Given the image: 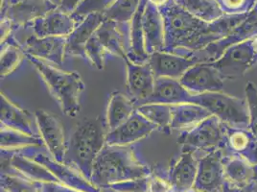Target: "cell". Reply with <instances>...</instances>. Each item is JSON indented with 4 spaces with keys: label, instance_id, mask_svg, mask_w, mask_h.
Instances as JSON below:
<instances>
[{
    "label": "cell",
    "instance_id": "obj_42",
    "mask_svg": "<svg viewBox=\"0 0 257 192\" xmlns=\"http://www.w3.org/2000/svg\"><path fill=\"white\" fill-rule=\"evenodd\" d=\"M39 184V192H81L61 182H43Z\"/></svg>",
    "mask_w": 257,
    "mask_h": 192
},
{
    "label": "cell",
    "instance_id": "obj_22",
    "mask_svg": "<svg viewBox=\"0 0 257 192\" xmlns=\"http://www.w3.org/2000/svg\"><path fill=\"white\" fill-rule=\"evenodd\" d=\"M142 25L147 53L150 55L157 51H163L165 45L163 18L160 9L149 3L148 0L142 17Z\"/></svg>",
    "mask_w": 257,
    "mask_h": 192
},
{
    "label": "cell",
    "instance_id": "obj_40",
    "mask_svg": "<svg viewBox=\"0 0 257 192\" xmlns=\"http://www.w3.org/2000/svg\"><path fill=\"white\" fill-rule=\"evenodd\" d=\"M150 176L118 182V183L112 184L110 186H107L106 188L101 189V191L108 190V191L112 192H148V184H149Z\"/></svg>",
    "mask_w": 257,
    "mask_h": 192
},
{
    "label": "cell",
    "instance_id": "obj_4",
    "mask_svg": "<svg viewBox=\"0 0 257 192\" xmlns=\"http://www.w3.org/2000/svg\"><path fill=\"white\" fill-rule=\"evenodd\" d=\"M26 59L42 76L64 115L76 118L81 110L80 99L86 86L81 75L76 71L62 70L33 56L26 55Z\"/></svg>",
    "mask_w": 257,
    "mask_h": 192
},
{
    "label": "cell",
    "instance_id": "obj_27",
    "mask_svg": "<svg viewBox=\"0 0 257 192\" xmlns=\"http://www.w3.org/2000/svg\"><path fill=\"white\" fill-rule=\"evenodd\" d=\"M171 130L181 133L192 129L211 117L205 108L191 102L171 105Z\"/></svg>",
    "mask_w": 257,
    "mask_h": 192
},
{
    "label": "cell",
    "instance_id": "obj_32",
    "mask_svg": "<svg viewBox=\"0 0 257 192\" xmlns=\"http://www.w3.org/2000/svg\"><path fill=\"white\" fill-rule=\"evenodd\" d=\"M1 149L19 151L28 147H45L41 136H31L1 125Z\"/></svg>",
    "mask_w": 257,
    "mask_h": 192
},
{
    "label": "cell",
    "instance_id": "obj_30",
    "mask_svg": "<svg viewBox=\"0 0 257 192\" xmlns=\"http://www.w3.org/2000/svg\"><path fill=\"white\" fill-rule=\"evenodd\" d=\"M12 35L11 37L1 44L0 54V73L1 78H6L13 74L21 65L26 54L22 48V44Z\"/></svg>",
    "mask_w": 257,
    "mask_h": 192
},
{
    "label": "cell",
    "instance_id": "obj_25",
    "mask_svg": "<svg viewBox=\"0 0 257 192\" xmlns=\"http://www.w3.org/2000/svg\"><path fill=\"white\" fill-rule=\"evenodd\" d=\"M224 166L225 181L230 184L241 188L257 184V165L239 156L225 154Z\"/></svg>",
    "mask_w": 257,
    "mask_h": 192
},
{
    "label": "cell",
    "instance_id": "obj_38",
    "mask_svg": "<svg viewBox=\"0 0 257 192\" xmlns=\"http://www.w3.org/2000/svg\"><path fill=\"white\" fill-rule=\"evenodd\" d=\"M245 96L248 108V130L257 139V86L248 81L245 86Z\"/></svg>",
    "mask_w": 257,
    "mask_h": 192
},
{
    "label": "cell",
    "instance_id": "obj_31",
    "mask_svg": "<svg viewBox=\"0 0 257 192\" xmlns=\"http://www.w3.org/2000/svg\"><path fill=\"white\" fill-rule=\"evenodd\" d=\"M177 3L196 19L207 23L216 22L225 15L217 0H178Z\"/></svg>",
    "mask_w": 257,
    "mask_h": 192
},
{
    "label": "cell",
    "instance_id": "obj_11",
    "mask_svg": "<svg viewBox=\"0 0 257 192\" xmlns=\"http://www.w3.org/2000/svg\"><path fill=\"white\" fill-rule=\"evenodd\" d=\"M225 80V75L211 63L194 64L180 79L192 94L223 91Z\"/></svg>",
    "mask_w": 257,
    "mask_h": 192
},
{
    "label": "cell",
    "instance_id": "obj_50",
    "mask_svg": "<svg viewBox=\"0 0 257 192\" xmlns=\"http://www.w3.org/2000/svg\"><path fill=\"white\" fill-rule=\"evenodd\" d=\"M255 3H256V5H255V6H257V0H255Z\"/></svg>",
    "mask_w": 257,
    "mask_h": 192
},
{
    "label": "cell",
    "instance_id": "obj_34",
    "mask_svg": "<svg viewBox=\"0 0 257 192\" xmlns=\"http://www.w3.org/2000/svg\"><path fill=\"white\" fill-rule=\"evenodd\" d=\"M141 0H115L106 11L104 17L118 23H130L140 8Z\"/></svg>",
    "mask_w": 257,
    "mask_h": 192
},
{
    "label": "cell",
    "instance_id": "obj_35",
    "mask_svg": "<svg viewBox=\"0 0 257 192\" xmlns=\"http://www.w3.org/2000/svg\"><path fill=\"white\" fill-rule=\"evenodd\" d=\"M1 188L7 192H39V184L17 174L1 173Z\"/></svg>",
    "mask_w": 257,
    "mask_h": 192
},
{
    "label": "cell",
    "instance_id": "obj_1",
    "mask_svg": "<svg viewBox=\"0 0 257 192\" xmlns=\"http://www.w3.org/2000/svg\"><path fill=\"white\" fill-rule=\"evenodd\" d=\"M165 29L164 50L189 55L204 49L210 43L225 37L242 22L245 15H225L211 23L200 21L171 0L160 8Z\"/></svg>",
    "mask_w": 257,
    "mask_h": 192
},
{
    "label": "cell",
    "instance_id": "obj_26",
    "mask_svg": "<svg viewBox=\"0 0 257 192\" xmlns=\"http://www.w3.org/2000/svg\"><path fill=\"white\" fill-rule=\"evenodd\" d=\"M0 121L1 125L22 133L37 136L33 128L31 115L23 110L1 92L0 98Z\"/></svg>",
    "mask_w": 257,
    "mask_h": 192
},
{
    "label": "cell",
    "instance_id": "obj_14",
    "mask_svg": "<svg viewBox=\"0 0 257 192\" xmlns=\"http://www.w3.org/2000/svg\"><path fill=\"white\" fill-rule=\"evenodd\" d=\"M124 62L127 72V92L138 108L144 104L153 93L156 77L149 62L146 64H136L128 58L124 59Z\"/></svg>",
    "mask_w": 257,
    "mask_h": 192
},
{
    "label": "cell",
    "instance_id": "obj_46",
    "mask_svg": "<svg viewBox=\"0 0 257 192\" xmlns=\"http://www.w3.org/2000/svg\"><path fill=\"white\" fill-rule=\"evenodd\" d=\"M171 0H148V2L151 3V4H153L154 6H156V7H158L159 9L161 8V7H163V6H165L168 2H170Z\"/></svg>",
    "mask_w": 257,
    "mask_h": 192
},
{
    "label": "cell",
    "instance_id": "obj_49",
    "mask_svg": "<svg viewBox=\"0 0 257 192\" xmlns=\"http://www.w3.org/2000/svg\"><path fill=\"white\" fill-rule=\"evenodd\" d=\"M185 192H197L195 189H191V190H188V191H185Z\"/></svg>",
    "mask_w": 257,
    "mask_h": 192
},
{
    "label": "cell",
    "instance_id": "obj_17",
    "mask_svg": "<svg viewBox=\"0 0 257 192\" xmlns=\"http://www.w3.org/2000/svg\"><path fill=\"white\" fill-rule=\"evenodd\" d=\"M78 23L72 14L63 11L58 7L35 20L30 26L34 35L39 38L68 37Z\"/></svg>",
    "mask_w": 257,
    "mask_h": 192
},
{
    "label": "cell",
    "instance_id": "obj_12",
    "mask_svg": "<svg viewBox=\"0 0 257 192\" xmlns=\"http://www.w3.org/2000/svg\"><path fill=\"white\" fill-rule=\"evenodd\" d=\"M35 121L45 148L54 160L64 163L66 141L61 120L43 109L35 112Z\"/></svg>",
    "mask_w": 257,
    "mask_h": 192
},
{
    "label": "cell",
    "instance_id": "obj_39",
    "mask_svg": "<svg viewBox=\"0 0 257 192\" xmlns=\"http://www.w3.org/2000/svg\"><path fill=\"white\" fill-rule=\"evenodd\" d=\"M225 15H245L252 11L255 0H217Z\"/></svg>",
    "mask_w": 257,
    "mask_h": 192
},
{
    "label": "cell",
    "instance_id": "obj_36",
    "mask_svg": "<svg viewBox=\"0 0 257 192\" xmlns=\"http://www.w3.org/2000/svg\"><path fill=\"white\" fill-rule=\"evenodd\" d=\"M115 0H83L72 13L76 21L81 22L86 16L93 13H104Z\"/></svg>",
    "mask_w": 257,
    "mask_h": 192
},
{
    "label": "cell",
    "instance_id": "obj_41",
    "mask_svg": "<svg viewBox=\"0 0 257 192\" xmlns=\"http://www.w3.org/2000/svg\"><path fill=\"white\" fill-rule=\"evenodd\" d=\"M148 192H175L168 179L158 175H151L148 184Z\"/></svg>",
    "mask_w": 257,
    "mask_h": 192
},
{
    "label": "cell",
    "instance_id": "obj_37",
    "mask_svg": "<svg viewBox=\"0 0 257 192\" xmlns=\"http://www.w3.org/2000/svg\"><path fill=\"white\" fill-rule=\"evenodd\" d=\"M106 50L103 47V45L97 39L95 34L90 38V40L87 42L85 49L86 59L89 61V63L92 64L98 70H102L105 67V55Z\"/></svg>",
    "mask_w": 257,
    "mask_h": 192
},
{
    "label": "cell",
    "instance_id": "obj_19",
    "mask_svg": "<svg viewBox=\"0 0 257 192\" xmlns=\"http://www.w3.org/2000/svg\"><path fill=\"white\" fill-rule=\"evenodd\" d=\"M65 44L66 37L39 38L32 35L27 38L22 46L26 55L61 65L65 57Z\"/></svg>",
    "mask_w": 257,
    "mask_h": 192
},
{
    "label": "cell",
    "instance_id": "obj_21",
    "mask_svg": "<svg viewBox=\"0 0 257 192\" xmlns=\"http://www.w3.org/2000/svg\"><path fill=\"white\" fill-rule=\"evenodd\" d=\"M199 159L191 151L182 150V153L172 166L168 176L175 192H185L194 189L195 181L198 173Z\"/></svg>",
    "mask_w": 257,
    "mask_h": 192
},
{
    "label": "cell",
    "instance_id": "obj_13",
    "mask_svg": "<svg viewBox=\"0 0 257 192\" xmlns=\"http://www.w3.org/2000/svg\"><path fill=\"white\" fill-rule=\"evenodd\" d=\"M211 64L217 67L226 79L242 76L257 64V54L251 41L247 40L227 48L223 55Z\"/></svg>",
    "mask_w": 257,
    "mask_h": 192
},
{
    "label": "cell",
    "instance_id": "obj_18",
    "mask_svg": "<svg viewBox=\"0 0 257 192\" xmlns=\"http://www.w3.org/2000/svg\"><path fill=\"white\" fill-rule=\"evenodd\" d=\"M196 64V60L188 55L167 51H157L149 55V64L156 78L168 77L180 80Z\"/></svg>",
    "mask_w": 257,
    "mask_h": 192
},
{
    "label": "cell",
    "instance_id": "obj_16",
    "mask_svg": "<svg viewBox=\"0 0 257 192\" xmlns=\"http://www.w3.org/2000/svg\"><path fill=\"white\" fill-rule=\"evenodd\" d=\"M95 36L106 52L126 59L130 50V23H118L105 20L97 29Z\"/></svg>",
    "mask_w": 257,
    "mask_h": 192
},
{
    "label": "cell",
    "instance_id": "obj_15",
    "mask_svg": "<svg viewBox=\"0 0 257 192\" xmlns=\"http://www.w3.org/2000/svg\"><path fill=\"white\" fill-rule=\"evenodd\" d=\"M158 128L148 119L136 111L132 117L112 131L107 132L106 144L114 146H130L147 138Z\"/></svg>",
    "mask_w": 257,
    "mask_h": 192
},
{
    "label": "cell",
    "instance_id": "obj_28",
    "mask_svg": "<svg viewBox=\"0 0 257 192\" xmlns=\"http://www.w3.org/2000/svg\"><path fill=\"white\" fill-rule=\"evenodd\" d=\"M11 169L15 172L11 174L18 173V175L37 183L59 182L52 172L42 163L15 151L12 157Z\"/></svg>",
    "mask_w": 257,
    "mask_h": 192
},
{
    "label": "cell",
    "instance_id": "obj_5",
    "mask_svg": "<svg viewBox=\"0 0 257 192\" xmlns=\"http://www.w3.org/2000/svg\"><path fill=\"white\" fill-rule=\"evenodd\" d=\"M189 102L205 108L211 116L220 119L229 127H248L249 118L246 98L242 99L223 91H216L193 94Z\"/></svg>",
    "mask_w": 257,
    "mask_h": 192
},
{
    "label": "cell",
    "instance_id": "obj_9",
    "mask_svg": "<svg viewBox=\"0 0 257 192\" xmlns=\"http://www.w3.org/2000/svg\"><path fill=\"white\" fill-rule=\"evenodd\" d=\"M51 0H1V19H7L15 28L30 26L35 20L58 8Z\"/></svg>",
    "mask_w": 257,
    "mask_h": 192
},
{
    "label": "cell",
    "instance_id": "obj_7",
    "mask_svg": "<svg viewBox=\"0 0 257 192\" xmlns=\"http://www.w3.org/2000/svg\"><path fill=\"white\" fill-rule=\"evenodd\" d=\"M257 35V6L247 14L246 18L225 37L210 43L204 49L189 54L199 63H213L217 61L227 48L252 39Z\"/></svg>",
    "mask_w": 257,
    "mask_h": 192
},
{
    "label": "cell",
    "instance_id": "obj_6",
    "mask_svg": "<svg viewBox=\"0 0 257 192\" xmlns=\"http://www.w3.org/2000/svg\"><path fill=\"white\" fill-rule=\"evenodd\" d=\"M226 126L220 119L211 116L192 129L182 132L178 142L182 144V150L191 151L195 155L225 150Z\"/></svg>",
    "mask_w": 257,
    "mask_h": 192
},
{
    "label": "cell",
    "instance_id": "obj_8",
    "mask_svg": "<svg viewBox=\"0 0 257 192\" xmlns=\"http://www.w3.org/2000/svg\"><path fill=\"white\" fill-rule=\"evenodd\" d=\"M38 148L43 147H28L15 152L21 153L23 156L42 163L52 172L59 182L66 186L81 192H102L74 168L54 160L51 156H47L41 150H37Z\"/></svg>",
    "mask_w": 257,
    "mask_h": 192
},
{
    "label": "cell",
    "instance_id": "obj_51",
    "mask_svg": "<svg viewBox=\"0 0 257 192\" xmlns=\"http://www.w3.org/2000/svg\"><path fill=\"white\" fill-rule=\"evenodd\" d=\"M174 1H176V2H177V1H178V0H174Z\"/></svg>",
    "mask_w": 257,
    "mask_h": 192
},
{
    "label": "cell",
    "instance_id": "obj_45",
    "mask_svg": "<svg viewBox=\"0 0 257 192\" xmlns=\"http://www.w3.org/2000/svg\"><path fill=\"white\" fill-rule=\"evenodd\" d=\"M252 187V186H251ZM251 187H246V188H241V187H237L232 184H230L229 182L225 181L222 191L221 192H251Z\"/></svg>",
    "mask_w": 257,
    "mask_h": 192
},
{
    "label": "cell",
    "instance_id": "obj_2",
    "mask_svg": "<svg viewBox=\"0 0 257 192\" xmlns=\"http://www.w3.org/2000/svg\"><path fill=\"white\" fill-rule=\"evenodd\" d=\"M150 175V168L140 161L132 145L106 144L95 160L90 181L101 190L118 182Z\"/></svg>",
    "mask_w": 257,
    "mask_h": 192
},
{
    "label": "cell",
    "instance_id": "obj_23",
    "mask_svg": "<svg viewBox=\"0 0 257 192\" xmlns=\"http://www.w3.org/2000/svg\"><path fill=\"white\" fill-rule=\"evenodd\" d=\"M192 95V93L182 85L180 80L168 77H160L156 78L153 93L144 104L157 103L177 105L189 102Z\"/></svg>",
    "mask_w": 257,
    "mask_h": 192
},
{
    "label": "cell",
    "instance_id": "obj_29",
    "mask_svg": "<svg viewBox=\"0 0 257 192\" xmlns=\"http://www.w3.org/2000/svg\"><path fill=\"white\" fill-rule=\"evenodd\" d=\"M137 111V105L128 95L120 91L110 94L107 108V131H112L123 124Z\"/></svg>",
    "mask_w": 257,
    "mask_h": 192
},
{
    "label": "cell",
    "instance_id": "obj_20",
    "mask_svg": "<svg viewBox=\"0 0 257 192\" xmlns=\"http://www.w3.org/2000/svg\"><path fill=\"white\" fill-rule=\"evenodd\" d=\"M105 20L103 13H93L86 16L85 19L79 22L72 33L66 37L65 56L86 59L85 49L86 43Z\"/></svg>",
    "mask_w": 257,
    "mask_h": 192
},
{
    "label": "cell",
    "instance_id": "obj_43",
    "mask_svg": "<svg viewBox=\"0 0 257 192\" xmlns=\"http://www.w3.org/2000/svg\"><path fill=\"white\" fill-rule=\"evenodd\" d=\"M0 32H1V44L5 43L10 37H11L12 33L15 29L14 24L12 23L9 20L7 19H1V23H0Z\"/></svg>",
    "mask_w": 257,
    "mask_h": 192
},
{
    "label": "cell",
    "instance_id": "obj_48",
    "mask_svg": "<svg viewBox=\"0 0 257 192\" xmlns=\"http://www.w3.org/2000/svg\"><path fill=\"white\" fill-rule=\"evenodd\" d=\"M51 1H53L54 3H55L56 5H58V6H60V4H61V2H62V0H51Z\"/></svg>",
    "mask_w": 257,
    "mask_h": 192
},
{
    "label": "cell",
    "instance_id": "obj_44",
    "mask_svg": "<svg viewBox=\"0 0 257 192\" xmlns=\"http://www.w3.org/2000/svg\"><path fill=\"white\" fill-rule=\"evenodd\" d=\"M82 1L83 0H62L59 8L66 13L72 14Z\"/></svg>",
    "mask_w": 257,
    "mask_h": 192
},
{
    "label": "cell",
    "instance_id": "obj_10",
    "mask_svg": "<svg viewBox=\"0 0 257 192\" xmlns=\"http://www.w3.org/2000/svg\"><path fill=\"white\" fill-rule=\"evenodd\" d=\"M224 150H215L199 157L194 189L197 192H221L225 183Z\"/></svg>",
    "mask_w": 257,
    "mask_h": 192
},
{
    "label": "cell",
    "instance_id": "obj_33",
    "mask_svg": "<svg viewBox=\"0 0 257 192\" xmlns=\"http://www.w3.org/2000/svg\"><path fill=\"white\" fill-rule=\"evenodd\" d=\"M137 111L151 123H153L159 131L164 134L171 132V105L148 103L137 108Z\"/></svg>",
    "mask_w": 257,
    "mask_h": 192
},
{
    "label": "cell",
    "instance_id": "obj_47",
    "mask_svg": "<svg viewBox=\"0 0 257 192\" xmlns=\"http://www.w3.org/2000/svg\"><path fill=\"white\" fill-rule=\"evenodd\" d=\"M251 41V45H252V48L254 50V52L257 54V35L255 37H253L252 39H250Z\"/></svg>",
    "mask_w": 257,
    "mask_h": 192
},
{
    "label": "cell",
    "instance_id": "obj_3",
    "mask_svg": "<svg viewBox=\"0 0 257 192\" xmlns=\"http://www.w3.org/2000/svg\"><path fill=\"white\" fill-rule=\"evenodd\" d=\"M107 127L101 118L87 119L78 125L66 143L64 163L90 181L98 155L106 145Z\"/></svg>",
    "mask_w": 257,
    "mask_h": 192
},
{
    "label": "cell",
    "instance_id": "obj_24",
    "mask_svg": "<svg viewBox=\"0 0 257 192\" xmlns=\"http://www.w3.org/2000/svg\"><path fill=\"white\" fill-rule=\"evenodd\" d=\"M225 150L257 165V139L248 128L226 126Z\"/></svg>",
    "mask_w": 257,
    "mask_h": 192
}]
</instances>
